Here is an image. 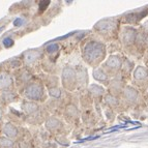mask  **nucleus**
I'll return each instance as SVG.
<instances>
[{
  "label": "nucleus",
  "instance_id": "4be33fe9",
  "mask_svg": "<svg viewBox=\"0 0 148 148\" xmlns=\"http://www.w3.org/2000/svg\"><path fill=\"white\" fill-rule=\"evenodd\" d=\"M137 28H138V32L142 36H144V37L148 36V19L144 21V22Z\"/></svg>",
  "mask_w": 148,
  "mask_h": 148
},
{
  "label": "nucleus",
  "instance_id": "9d476101",
  "mask_svg": "<svg viewBox=\"0 0 148 148\" xmlns=\"http://www.w3.org/2000/svg\"><path fill=\"white\" fill-rule=\"evenodd\" d=\"M2 135L15 142H20L25 138L31 136V132L24 126L16 125L12 122H5L2 128Z\"/></svg>",
  "mask_w": 148,
  "mask_h": 148
},
{
  "label": "nucleus",
  "instance_id": "f8f14e48",
  "mask_svg": "<svg viewBox=\"0 0 148 148\" xmlns=\"http://www.w3.org/2000/svg\"><path fill=\"white\" fill-rule=\"evenodd\" d=\"M62 118L69 125H79L81 122V111L75 101H71L65 106L62 112Z\"/></svg>",
  "mask_w": 148,
  "mask_h": 148
},
{
  "label": "nucleus",
  "instance_id": "dca6fc26",
  "mask_svg": "<svg viewBox=\"0 0 148 148\" xmlns=\"http://www.w3.org/2000/svg\"><path fill=\"white\" fill-rule=\"evenodd\" d=\"M136 69V63H135V60L131 59L130 57L125 56L124 55L123 58V64H122V69H121L120 76L127 82L128 84L131 83L132 76H133V73Z\"/></svg>",
  "mask_w": 148,
  "mask_h": 148
},
{
  "label": "nucleus",
  "instance_id": "f3484780",
  "mask_svg": "<svg viewBox=\"0 0 148 148\" xmlns=\"http://www.w3.org/2000/svg\"><path fill=\"white\" fill-rule=\"evenodd\" d=\"M76 67L77 71V80H78V90L85 91L89 86V78L87 69L83 65H78Z\"/></svg>",
  "mask_w": 148,
  "mask_h": 148
},
{
  "label": "nucleus",
  "instance_id": "20e7f679",
  "mask_svg": "<svg viewBox=\"0 0 148 148\" xmlns=\"http://www.w3.org/2000/svg\"><path fill=\"white\" fill-rule=\"evenodd\" d=\"M20 99V94L16 88L15 80L8 72H0V105L8 108L12 103Z\"/></svg>",
  "mask_w": 148,
  "mask_h": 148
},
{
  "label": "nucleus",
  "instance_id": "4468645a",
  "mask_svg": "<svg viewBox=\"0 0 148 148\" xmlns=\"http://www.w3.org/2000/svg\"><path fill=\"white\" fill-rule=\"evenodd\" d=\"M127 82L119 75V76L112 78L110 83H109L108 87L106 88L107 93L111 94V95L115 96L117 99H120L121 94L123 92V90L125 89V87L127 86Z\"/></svg>",
  "mask_w": 148,
  "mask_h": 148
},
{
  "label": "nucleus",
  "instance_id": "6ab92c4d",
  "mask_svg": "<svg viewBox=\"0 0 148 148\" xmlns=\"http://www.w3.org/2000/svg\"><path fill=\"white\" fill-rule=\"evenodd\" d=\"M92 77H93L94 81L97 82V84L104 86L107 88L111 81V78L106 74V73L101 69V67H96V69H92Z\"/></svg>",
  "mask_w": 148,
  "mask_h": 148
},
{
  "label": "nucleus",
  "instance_id": "393cba45",
  "mask_svg": "<svg viewBox=\"0 0 148 148\" xmlns=\"http://www.w3.org/2000/svg\"><path fill=\"white\" fill-rule=\"evenodd\" d=\"M144 96H145V97H147V99H148V90H147V92H146L145 95H144Z\"/></svg>",
  "mask_w": 148,
  "mask_h": 148
},
{
  "label": "nucleus",
  "instance_id": "aec40b11",
  "mask_svg": "<svg viewBox=\"0 0 148 148\" xmlns=\"http://www.w3.org/2000/svg\"><path fill=\"white\" fill-rule=\"evenodd\" d=\"M40 79L42 81L46 89H51L55 88V87H61V83H60V78L56 76V75H40Z\"/></svg>",
  "mask_w": 148,
  "mask_h": 148
},
{
  "label": "nucleus",
  "instance_id": "f03ea898",
  "mask_svg": "<svg viewBox=\"0 0 148 148\" xmlns=\"http://www.w3.org/2000/svg\"><path fill=\"white\" fill-rule=\"evenodd\" d=\"M121 26V17L105 18L95 23L92 32L97 40L108 45L118 40Z\"/></svg>",
  "mask_w": 148,
  "mask_h": 148
},
{
  "label": "nucleus",
  "instance_id": "1a4fd4ad",
  "mask_svg": "<svg viewBox=\"0 0 148 148\" xmlns=\"http://www.w3.org/2000/svg\"><path fill=\"white\" fill-rule=\"evenodd\" d=\"M60 83L63 90L73 93L74 91L78 90V80H77V71L76 67L72 65L64 66L61 72V78Z\"/></svg>",
  "mask_w": 148,
  "mask_h": 148
},
{
  "label": "nucleus",
  "instance_id": "f257e3e1",
  "mask_svg": "<svg viewBox=\"0 0 148 148\" xmlns=\"http://www.w3.org/2000/svg\"><path fill=\"white\" fill-rule=\"evenodd\" d=\"M81 57L85 64L92 69H96L108 57L107 45L96 37L86 38L81 45Z\"/></svg>",
  "mask_w": 148,
  "mask_h": 148
},
{
  "label": "nucleus",
  "instance_id": "b1692460",
  "mask_svg": "<svg viewBox=\"0 0 148 148\" xmlns=\"http://www.w3.org/2000/svg\"><path fill=\"white\" fill-rule=\"evenodd\" d=\"M3 125H4V123H3L2 118L0 117V136H1V134H2V128H3Z\"/></svg>",
  "mask_w": 148,
  "mask_h": 148
},
{
  "label": "nucleus",
  "instance_id": "6e6552de",
  "mask_svg": "<svg viewBox=\"0 0 148 148\" xmlns=\"http://www.w3.org/2000/svg\"><path fill=\"white\" fill-rule=\"evenodd\" d=\"M130 84L138 90L140 93L145 95L148 90V69L143 64L136 65Z\"/></svg>",
  "mask_w": 148,
  "mask_h": 148
},
{
  "label": "nucleus",
  "instance_id": "2eb2a0df",
  "mask_svg": "<svg viewBox=\"0 0 148 148\" xmlns=\"http://www.w3.org/2000/svg\"><path fill=\"white\" fill-rule=\"evenodd\" d=\"M87 92L93 99L94 106L97 107L101 105V103L104 101V96L107 93V90L104 86H101L97 83H92V84H89L88 88H87Z\"/></svg>",
  "mask_w": 148,
  "mask_h": 148
},
{
  "label": "nucleus",
  "instance_id": "a211bd4d",
  "mask_svg": "<svg viewBox=\"0 0 148 148\" xmlns=\"http://www.w3.org/2000/svg\"><path fill=\"white\" fill-rule=\"evenodd\" d=\"M106 106H108L110 109H112L115 113H121L124 111V108L121 104L120 99H117L115 96L111 95V94L106 93L104 96V101H103Z\"/></svg>",
  "mask_w": 148,
  "mask_h": 148
},
{
  "label": "nucleus",
  "instance_id": "423d86ee",
  "mask_svg": "<svg viewBox=\"0 0 148 148\" xmlns=\"http://www.w3.org/2000/svg\"><path fill=\"white\" fill-rule=\"evenodd\" d=\"M120 101L124 108V111H126L140 107L144 103V95L131 84H127L121 94Z\"/></svg>",
  "mask_w": 148,
  "mask_h": 148
},
{
  "label": "nucleus",
  "instance_id": "7ed1b4c3",
  "mask_svg": "<svg viewBox=\"0 0 148 148\" xmlns=\"http://www.w3.org/2000/svg\"><path fill=\"white\" fill-rule=\"evenodd\" d=\"M137 38H138V28L131 26V25L121 26L118 40L122 47L123 54L133 60L143 59V56H141L138 51Z\"/></svg>",
  "mask_w": 148,
  "mask_h": 148
},
{
  "label": "nucleus",
  "instance_id": "39448f33",
  "mask_svg": "<svg viewBox=\"0 0 148 148\" xmlns=\"http://www.w3.org/2000/svg\"><path fill=\"white\" fill-rule=\"evenodd\" d=\"M20 96H22L23 99H26V101H34L37 104H42L44 105L48 97V91L46 87H45L42 81L34 76V78L31 80V81L28 83L24 88L19 92Z\"/></svg>",
  "mask_w": 148,
  "mask_h": 148
},
{
  "label": "nucleus",
  "instance_id": "ddd939ff",
  "mask_svg": "<svg viewBox=\"0 0 148 148\" xmlns=\"http://www.w3.org/2000/svg\"><path fill=\"white\" fill-rule=\"evenodd\" d=\"M44 52L40 49L29 50L24 54V65L27 69H29L32 74H35V66L38 65L37 63H42L44 59ZM42 67V66H40Z\"/></svg>",
  "mask_w": 148,
  "mask_h": 148
},
{
  "label": "nucleus",
  "instance_id": "9b49d317",
  "mask_svg": "<svg viewBox=\"0 0 148 148\" xmlns=\"http://www.w3.org/2000/svg\"><path fill=\"white\" fill-rule=\"evenodd\" d=\"M45 128L46 131L51 135L55 137H61L66 135V125L65 121L59 116H54V115H50L48 119L45 122Z\"/></svg>",
  "mask_w": 148,
  "mask_h": 148
},
{
  "label": "nucleus",
  "instance_id": "0eeeda50",
  "mask_svg": "<svg viewBox=\"0 0 148 148\" xmlns=\"http://www.w3.org/2000/svg\"><path fill=\"white\" fill-rule=\"evenodd\" d=\"M123 54H111L108 55L101 67L110 78H115V77L119 76L122 69V64H123Z\"/></svg>",
  "mask_w": 148,
  "mask_h": 148
},
{
  "label": "nucleus",
  "instance_id": "5701e85b",
  "mask_svg": "<svg viewBox=\"0 0 148 148\" xmlns=\"http://www.w3.org/2000/svg\"><path fill=\"white\" fill-rule=\"evenodd\" d=\"M144 57H148V36L145 37V54Z\"/></svg>",
  "mask_w": 148,
  "mask_h": 148
},
{
  "label": "nucleus",
  "instance_id": "412c9836",
  "mask_svg": "<svg viewBox=\"0 0 148 148\" xmlns=\"http://www.w3.org/2000/svg\"><path fill=\"white\" fill-rule=\"evenodd\" d=\"M0 148H19L18 143L4 136H0Z\"/></svg>",
  "mask_w": 148,
  "mask_h": 148
}]
</instances>
